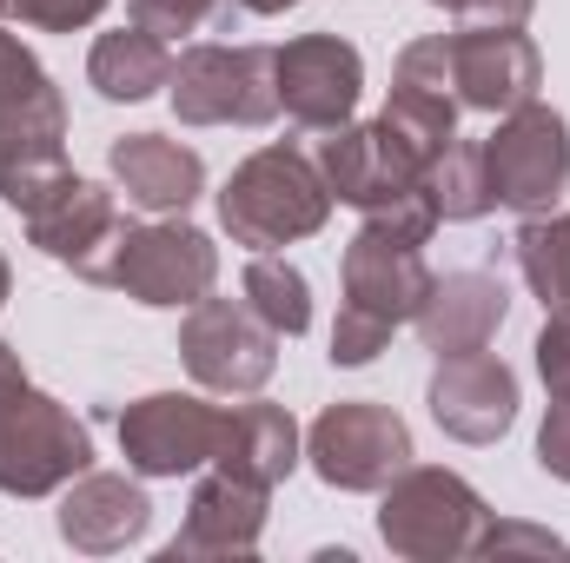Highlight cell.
<instances>
[{"label":"cell","instance_id":"6da1fadb","mask_svg":"<svg viewBox=\"0 0 570 563\" xmlns=\"http://www.w3.org/2000/svg\"><path fill=\"white\" fill-rule=\"evenodd\" d=\"M67 179V100L53 73L13 33H0V199L27 219Z\"/></svg>","mask_w":570,"mask_h":563},{"label":"cell","instance_id":"7a4b0ae2","mask_svg":"<svg viewBox=\"0 0 570 563\" xmlns=\"http://www.w3.org/2000/svg\"><path fill=\"white\" fill-rule=\"evenodd\" d=\"M325 219H332V186H325L318 159L298 146H259L253 159L233 166V179L219 192V226L246 253L298 246V239L325 233Z\"/></svg>","mask_w":570,"mask_h":563},{"label":"cell","instance_id":"3957f363","mask_svg":"<svg viewBox=\"0 0 570 563\" xmlns=\"http://www.w3.org/2000/svg\"><path fill=\"white\" fill-rule=\"evenodd\" d=\"M484 531H491V504L444 464H405L385 484L379 537H385L392 557H412V563L478 557Z\"/></svg>","mask_w":570,"mask_h":563},{"label":"cell","instance_id":"277c9868","mask_svg":"<svg viewBox=\"0 0 570 563\" xmlns=\"http://www.w3.org/2000/svg\"><path fill=\"white\" fill-rule=\"evenodd\" d=\"M166 100L186 127H273L279 120V53L199 40L173 60Z\"/></svg>","mask_w":570,"mask_h":563},{"label":"cell","instance_id":"5b68a950","mask_svg":"<svg viewBox=\"0 0 570 563\" xmlns=\"http://www.w3.org/2000/svg\"><path fill=\"white\" fill-rule=\"evenodd\" d=\"M94 471V437L60 398L20 385L0 398V497H53Z\"/></svg>","mask_w":570,"mask_h":563},{"label":"cell","instance_id":"8992f818","mask_svg":"<svg viewBox=\"0 0 570 563\" xmlns=\"http://www.w3.org/2000/svg\"><path fill=\"white\" fill-rule=\"evenodd\" d=\"M100 285L140 298L153 312H179L199 305L219 285V246L186 226V219H153V226H127L100 266Z\"/></svg>","mask_w":570,"mask_h":563},{"label":"cell","instance_id":"52a82bcc","mask_svg":"<svg viewBox=\"0 0 570 563\" xmlns=\"http://www.w3.org/2000/svg\"><path fill=\"white\" fill-rule=\"evenodd\" d=\"M412 457H419L412 451V424L392 405H379V398H338L305 431V464L318 471V484L352 491V497L385 491Z\"/></svg>","mask_w":570,"mask_h":563},{"label":"cell","instance_id":"ba28073f","mask_svg":"<svg viewBox=\"0 0 570 563\" xmlns=\"http://www.w3.org/2000/svg\"><path fill=\"white\" fill-rule=\"evenodd\" d=\"M179 358H186V372H193L206 392L253 398V392H266V378L279 372V332H273L246 298H213V292H206L199 305H186Z\"/></svg>","mask_w":570,"mask_h":563},{"label":"cell","instance_id":"9c48e42d","mask_svg":"<svg viewBox=\"0 0 570 563\" xmlns=\"http://www.w3.org/2000/svg\"><path fill=\"white\" fill-rule=\"evenodd\" d=\"M491 199L511 213H551L570 186V120L544 100H524L498 113V134L484 140Z\"/></svg>","mask_w":570,"mask_h":563},{"label":"cell","instance_id":"30bf717a","mask_svg":"<svg viewBox=\"0 0 570 563\" xmlns=\"http://www.w3.org/2000/svg\"><path fill=\"white\" fill-rule=\"evenodd\" d=\"M226 405H206L193 392H146L120 412V457L140 477H193L219 451Z\"/></svg>","mask_w":570,"mask_h":563},{"label":"cell","instance_id":"8fae6325","mask_svg":"<svg viewBox=\"0 0 570 563\" xmlns=\"http://www.w3.org/2000/svg\"><path fill=\"white\" fill-rule=\"evenodd\" d=\"M279 53V113L305 134H332L358 113L365 93V53L338 33H298Z\"/></svg>","mask_w":570,"mask_h":563},{"label":"cell","instance_id":"7c38bea8","mask_svg":"<svg viewBox=\"0 0 570 563\" xmlns=\"http://www.w3.org/2000/svg\"><path fill=\"white\" fill-rule=\"evenodd\" d=\"M318 172H325L332 199L352 206V213H379V206L431 186V166L385 120H365V127L345 120V127H332V140H318Z\"/></svg>","mask_w":570,"mask_h":563},{"label":"cell","instance_id":"4fadbf2b","mask_svg":"<svg viewBox=\"0 0 570 563\" xmlns=\"http://www.w3.org/2000/svg\"><path fill=\"white\" fill-rule=\"evenodd\" d=\"M544 87V53L518 27H464L451 33V93L471 113H511L538 100Z\"/></svg>","mask_w":570,"mask_h":563},{"label":"cell","instance_id":"5bb4252c","mask_svg":"<svg viewBox=\"0 0 570 563\" xmlns=\"http://www.w3.org/2000/svg\"><path fill=\"white\" fill-rule=\"evenodd\" d=\"M425 405L444 437H458V444H498L518 424V372L504 358H491V352L438 358Z\"/></svg>","mask_w":570,"mask_h":563},{"label":"cell","instance_id":"9a60e30c","mask_svg":"<svg viewBox=\"0 0 570 563\" xmlns=\"http://www.w3.org/2000/svg\"><path fill=\"white\" fill-rule=\"evenodd\" d=\"M120 233H127L120 199H114L107 186L80 179V172H73L47 206L27 213V246L47 253L53 266H73L87 285H100V266H107V253H114Z\"/></svg>","mask_w":570,"mask_h":563},{"label":"cell","instance_id":"2e32d148","mask_svg":"<svg viewBox=\"0 0 570 563\" xmlns=\"http://www.w3.org/2000/svg\"><path fill=\"white\" fill-rule=\"evenodd\" d=\"M266 504L273 491L239 477V471H206L186 497V524L179 537L166 544V563L179 557H253L259 551V531H266Z\"/></svg>","mask_w":570,"mask_h":563},{"label":"cell","instance_id":"e0dca14e","mask_svg":"<svg viewBox=\"0 0 570 563\" xmlns=\"http://www.w3.org/2000/svg\"><path fill=\"white\" fill-rule=\"evenodd\" d=\"M53 531H60V544L80 551V557H120L127 544H140L146 531H153V497H146L134 477L80 471V477L60 491Z\"/></svg>","mask_w":570,"mask_h":563},{"label":"cell","instance_id":"ac0fdd59","mask_svg":"<svg viewBox=\"0 0 570 563\" xmlns=\"http://www.w3.org/2000/svg\"><path fill=\"white\" fill-rule=\"evenodd\" d=\"M338 279H345V305H338V312H358V318L399 332V325H412L419 305H425L431 266L419 259V246H392V239H379V233L358 226V239H352L345 259H338Z\"/></svg>","mask_w":570,"mask_h":563},{"label":"cell","instance_id":"d6986e66","mask_svg":"<svg viewBox=\"0 0 570 563\" xmlns=\"http://www.w3.org/2000/svg\"><path fill=\"white\" fill-rule=\"evenodd\" d=\"M107 166H114V186L127 192V206H140L153 219H179L206 192V159L186 140H166V134L114 140L107 146Z\"/></svg>","mask_w":570,"mask_h":563},{"label":"cell","instance_id":"ffe728a7","mask_svg":"<svg viewBox=\"0 0 570 563\" xmlns=\"http://www.w3.org/2000/svg\"><path fill=\"white\" fill-rule=\"evenodd\" d=\"M504 318H511V292L491 273H444V279L431 273V292L412 325H419L425 352L458 358V352H484L504 332Z\"/></svg>","mask_w":570,"mask_h":563},{"label":"cell","instance_id":"44dd1931","mask_svg":"<svg viewBox=\"0 0 570 563\" xmlns=\"http://www.w3.org/2000/svg\"><path fill=\"white\" fill-rule=\"evenodd\" d=\"M298 457H305V437H298V424H292L285 405H266V398L226 405L219 451H213V464H219V471H239V477H253V484L279 491L285 477L298 471Z\"/></svg>","mask_w":570,"mask_h":563},{"label":"cell","instance_id":"7402d4cb","mask_svg":"<svg viewBox=\"0 0 570 563\" xmlns=\"http://www.w3.org/2000/svg\"><path fill=\"white\" fill-rule=\"evenodd\" d=\"M87 80H94L100 100L140 107V100H153V93L173 80V40H159V33H146V27L100 33L94 53H87Z\"/></svg>","mask_w":570,"mask_h":563},{"label":"cell","instance_id":"603a6c76","mask_svg":"<svg viewBox=\"0 0 570 563\" xmlns=\"http://www.w3.org/2000/svg\"><path fill=\"white\" fill-rule=\"evenodd\" d=\"M511 259L524 285L544 298V312L570 305V213H531L511 239Z\"/></svg>","mask_w":570,"mask_h":563},{"label":"cell","instance_id":"cb8c5ba5","mask_svg":"<svg viewBox=\"0 0 570 563\" xmlns=\"http://www.w3.org/2000/svg\"><path fill=\"white\" fill-rule=\"evenodd\" d=\"M399 140L412 146L425 166L444 159V146L458 140V100L451 93H438V87H419V80H392V100H385V113H379Z\"/></svg>","mask_w":570,"mask_h":563},{"label":"cell","instance_id":"d4e9b609","mask_svg":"<svg viewBox=\"0 0 570 563\" xmlns=\"http://www.w3.org/2000/svg\"><path fill=\"white\" fill-rule=\"evenodd\" d=\"M239 298H246L279 338H298V332L312 325V285H305V273H298L292 259H279V253H253V259H246Z\"/></svg>","mask_w":570,"mask_h":563},{"label":"cell","instance_id":"484cf974","mask_svg":"<svg viewBox=\"0 0 570 563\" xmlns=\"http://www.w3.org/2000/svg\"><path fill=\"white\" fill-rule=\"evenodd\" d=\"M431 199H438V219H484L498 199H491V172H484V140H451L444 159L431 166Z\"/></svg>","mask_w":570,"mask_h":563},{"label":"cell","instance_id":"4316f807","mask_svg":"<svg viewBox=\"0 0 570 563\" xmlns=\"http://www.w3.org/2000/svg\"><path fill=\"white\" fill-rule=\"evenodd\" d=\"M127 13H134V27L159 33V40H186L199 27H219V33L239 27V7L233 0H127Z\"/></svg>","mask_w":570,"mask_h":563},{"label":"cell","instance_id":"83f0119b","mask_svg":"<svg viewBox=\"0 0 570 563\" xmlns=\"http://www.w3.org/2000/svg\"><path fill=\"white\" fill-rule=\"evenodd\" d=\"M7 7L20 27H40V33H73L107 13V0H7Z\"/></svg>","mask_w":570,"mask_h":563},{"label":"cell","instance_id":"f1b7e54d","mask_svg":"<svg viewBox=\"0 0 570 563\" xmlns=\"http://www.w3.org/2000/svg\"><path fill=\"white\" fill-rule=\"evenodd\" d=\"M538 378L551 385V392H570V305H558L551 318H544V332H538Z\"/></svg>","mask_w":570,"mask_h":563},{"label":"cell","instance_id":"f546056e","mask_svg":"<svg viewBox=\"0 0 570 563\" xmlns=\"http://www.w3.org/2000/svg\"><path fill=\"white\" fill-rule=\"evenodd\" d=\"M538 464L570 484V392H551V412H544V431H538Z\"/></svg>","mask_w":570,"mask_h":563},{"label":"cell","instance_id":"4dcf8cb0","mask_svg":"<svg viewBox=\"0 0 570 563\" xmlns=\"http://www.w3.org/2000/svg\"><path fill=\"white\" fill-rule=\"evenodd\" d=\"M431 7L458 13L464 27H524V13H531L538 0H431Z\"/></svg>","mask_w":570,"mask_h":563},{"label":"cell","instance_id":"1f68e13d","mask_svg":"<svg viewBox=\"0 0 570 563\" xmlns=\"http://www.w3.org/2000/svg\"><path fill=\"white\" fill-rule=\"evenodd\" d=\"M491 551H558V537L531 531V524H491L484 544H478V557H491Z\"/></svg>","mask_w":570,"mask_h":563},{"label":"cell","instance_id":"d6a6232c","mask_svg":"<svg viewBox=\"0 0 570 563\" xmlns=\"http://www.w3.org/2000/svg\"><path fill=\"white\" fill-rule=\"evenodd\" d=\"M20 385H27V372H20V352L0 338V398H7V392H20Z\"/></svg>","mask_w":570,"mask_h":563},{"label":"cell","instance_id":"836d02e7","mask_svg":"<svg viewBox=\"0 0 570 563\" xmlns=\"http://www.w3.org/2000/svg\"><path fill=\"white\" fill-rule=\"evenodd\" d=\"M239 13H259V20H273V13H292L298 0H233Z\"/></svg>","mask_w":570,"mask_h":563},{"label":"cell","instance_id":"e575fe53","mask_svg":"<svg viewBox=\"0 0 570 563\" xmlns=\"http://www.w3.org/2000/svg\"><path fill=\"white\" fill-rule=\"evenodd\" d=\"M7 292H13V273H7V253H0V305H7Z\"/></svg>","mask_w":570,"mask_h":563},{"label":"cell","instance_id":"d590c367","mask_svg":"<svg viewBox=\"0 0 570 563\" xmlns=\"http://www.w3.org/2000/svg\"><path fill=\"white\" fill-rule=\"evenodd\" d=\"M0 7H7V0H0Z\"/></svg>","mask_w":570,"mask_h":563}]
</instances>
